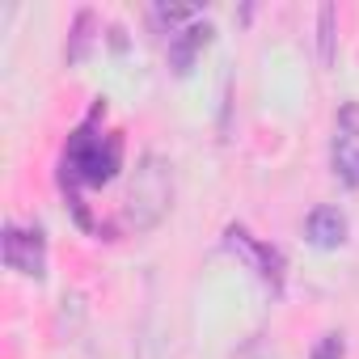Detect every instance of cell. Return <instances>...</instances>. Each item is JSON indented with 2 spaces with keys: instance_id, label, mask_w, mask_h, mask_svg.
<instances>
[{
  "instance_id": "cell-8",
  "label": "cell",
  "mask_w": 359,
  "mask_h": 359,
  "mask_svg": "<svg viewBox=\"0 0 359 359\" xmlns=\"http://www.w3.org/2000/svg\"><path fill=\"white\" fill-rule=\"evenodd\" d=\"M334 18H338V9H334V5H321L317 30H321V60H325V64L334 60Z\"/></svg>"
},
{
  "instance_id": "cell-3",
  "label": "cell",
  "mask_w": 359,
  "mask_h": 359,
  "mask_svg": "<svg viewBox=\"0 0 359 359\" xmlns=\"http://www.w3.org/2000/svg\"><path fill=\"white\" fill-rule=\"evenodd\" d=\"M5 266L26 275V279H43L47 271V241H43V229H22V224H9L5 229Z\"/></svg>"
},
{
  "instance_id": "cell-2",
  "label": "cell",
  "mask_w": 359,
  "mask_h": 359,
  "mask_svg": "<svg viewBox=\"0 0 359 359\" xmlns=\"http://www.w3.org/2000/svg\"><path fill=\"white\" fill-rule=\"evenodd\" d=\"M93 118H97V110H93ZM93 118L81 123L64 148V182H72V187H106L114 169L123 165V140L93 131Z\"/></svg>"
},
{
  "instance_id": "cell-4",
  "label": "cell",
  "mask_w": 359,
  "mask_h": 359,
  "mask_svg": "<svg viewBox=\"0 0 359 359\" xmlns=\"http://www.w3.org/2000/svg\"><path fill=\"white\" fill-rule=\"evenodd\" d=\"M355 106H342V118H338V131H334V173L342 177L346 187L359 191V127H355Z\"/></svg>"
},
{
  "instance_id": "cell-1",
  "label": "cell",
  "mask_w": 359,
  "mask_h": 359,
  "mask_svg": "<svg viewBox=\"0 0 359 359\" xmlns=\"http://www.w3.org/2000/svg\"><path fill=\"white\" fill-rule=\"evenodd\" d=\"M173 212V165L161 152H144L131 169L127 199H123V224L131 233H152Z\"/></svg>"
},
{
  "instance_id": "cell-7",
  "label": "cell",
  "mask_w": 359,
  "mask_h": 359,
  "mask_svg": "<svg viewBox=\"0 0 359 359\" xmlns=\"http://www.w3.org/2000/svg\"><path fill=\"white\" fill-rule=\"evenodd\" d=\"M229 245H233V250H241V254L258 266V275H262L271 287H279V279H283V262H279V254H275L271 245H258L245 229H229Z\"/></svg>"
},
{
  "instance_id": "cell-6",
  "label": "cell",
  "mask_w": 359,
  "mask_h": 359,
  "mask_svg": "<svg viewBox=\"0 0 359 359\" xmlns=\"http://www.w3.org/2000/svg\"><path fill=\"white\" fill-rule=\"evenodd\" d=\"M304 237L317 250H338L346 241V216L338 208H313L309 220H304Z\"/></svg>"
},
{
  "instance_id": "cell-9",
  "label": "cell",
  "mask_w": 359,
  "mask_h": 359,
  "mask_svg": "<svg viewBox=\"0 0 359 359\" xmlns=\"http://www.w3.org/2000/svg\"><path fill=\"white\" fill-rule=\"evenodd\" d=\"M309 359H346V342H342V334H321Z\"/></svg>"
},
{
  "instance_id": "cell-5",
  "label": "cell",
  "mask_w": 359,
  "mask_h": 359,
  "mask_svg": "<svg viewBox=\"0 0 359 359\" xmlns=\"http://www.w3.org/2000/svg\"><path fill=\"white\" fill-rule=\"evenodd\" d=\"M208 43H212V26H208V22H191L187 30H173V34H169V64H173V72L187 76Z\"/></svg>"
}]
</instances>
